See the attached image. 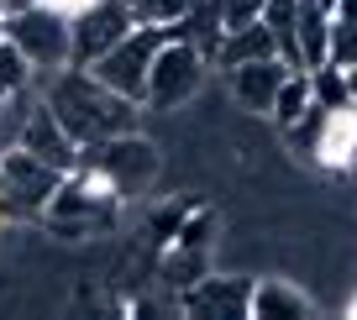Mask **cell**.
<instances>
[{
  "label": "cell",
  "mask_w": 357,
  "mask_h": 320,
  "mask_svg": "<svg viewBox=\"0 0 357 320\" xmlns=\"http://www.w3.org/2000/svg\"><path fill=\"white\" fill-rule=\"evenodd\" d=\"M43 100H47V111L74 132L79 147H95V142H105V137L137 132V111H142L137 100L105 89L100 79L89 74V68H79V63L58 68V74H43Z\"/></svg>",
  "instance_id": "cell-1"
},
{
  "label": "cell",
  "mask_w": 357,
  "mask_h": 320,
  "mask_svg": "<svg viewBox=\"0 0 357 320\" xmlns=\"http://www.w3.org/2000/svg\"><path fill=\"white\" fill-rule=\"evenodd\" d=\"M205 68H211V58H205L200 47L168 32L163 47H158V58H153V74H147V100H142V111H178L184 100L200 95Z\"/></svg>",
  "instance_id": "cell-2"
},
{
  "label": "cell",
  "mask_w": 357,
  "mask_h": 320,
  "mask_svg": "<svg viewBox=\"0 0 357 320\" xmlns=\"http://www.w3.org/2000/svg\"><path fill=\"white\" fill-rule=\"evenodd\" d=\"M163 37H168V26H132L116 47H105V53L89 63V74L100 79L105 89H116V95L142 105L147 100V74H153V58H158V47H163Z\"/></svg>",
  "instance_id": "cell-3"
},
{
  "label": "cell",
  "mask_w": 357,
  "mask_h": 320,
  "mask_svg": "<svg viewBox=\"0 0 357 320\" xmlns=\"http://www.w3.org/2000/svg\"><path fill=\"white\" fill-rule=\"evenodd\" d=\"M6 37L26 53V63L37 68V79L74 63V26H68V16L47 11V6H26V11L6 16Z\"/></svg>",
  "instance_id": "cell-4"
},
{
  "label": "cell",
  "mask_w": 357,
  "mask_h": 320,
  "mask_svg": "<svg viewBox=\"0 0 357 320\" xmlns=\"http://www.w3.org/2000/svg\"><path fill=\"white\" fill-rule=\"evenodd\" d=\"M79 163L100 168V174L111 178L116 195L132 199V195H142V189L158 178V147L147 142V137H137V132H121V137H105V142L84 147Z\"/></svg>",
  "instance_id": "cell-5"
},
{
  "label": "cell",
  "mask_w": 357,
  "mask_h": 320,
  "mask_svg": "<svg viewBox=\"0 0 357 320\" xmlns=\"http://www.w3.org/2000/svg\"><path fill=\"white\" fill-rule=\"evenodd\" d=\"M6 163V189H0V215H43L47 199L58 195L63 174L43 158H32L26 147H11V153H0Z\"/></svg>",
  "instance_id": "cell-6"
},
{
  "label": "cell",
  "mask_w": 357,
  "mask_h": 320,
  "mask_svg": "<svg viewBox=\"0 0 357 320\" xmlns=\"http://www.w3.org/2000/svg\"><path fill=\"white\" fill-rule=\"evenodd\" d=\"M68 26H74V63L89 68L105 47H116L126 32H132L137 16L126 11V0H95V6H89L84 16H74Z\"/></svg>",
  "instance_id": "cell-7"
},
{
  "label": "cell",
  "mask_w": 357,
  "mask_h": 320,
  "mask_svg": "<svg viewBox=\"0 0 357 320\" xmlns=\"http://www.w3.org/2000/svg\"><path fill=\"white\" fill-rule=\"evenodd\" d=\"M284 79H289V63H284L279 53L226 68V89H231V100L242 105V111H252V116H268V111H273V95H279Z\"/></svg>",
  "instance_id": "cell-8"
},
{
  "label": "cell",
  "mask_w": 357,
  "mask_h": 320,
  "mask_svg": "<svg viewBox=\"0 0 357 320\" xmlns=\"http://www.w3.org/2000/svg\"><path fill=\"white\" fill-rule=\"evenodd\" d=\"M310 158L326 168V174H347L357 163V105H336V111H321L310 137Z\"/></svg>",
  "instance_id": "cell-9"
},
{
  "label": "cell",
  "mask_w": 357,
  "mask_h": 320,
  "mask_svg": "<svg viewBox=\"0 0 357 320\" xmlns=\"http://www.w3.org/2000/svg\"><path fill=\"white\" fill-rule=\"evenodd\" d=\"M22 147H26L32 158H43V163H53L58 174H74L79 158H84V147L74 142V132H68V126L47 111V100H37L32 121H26V132H22Z\"/></svg>",
  "instance_id": "cell-10"
},
{
  "label": "cell",
  "mask_w": 357,
  "mask_h": 320,
  "mask_svg": "<svg viewBox=\"0 0 357 320\" xmlns=\"http://www.w3.org/2000/svg\"><path fill=\"white\" fill-rule=\"evenodd\" d=\"M247 299H252V278H195L184 289L178 305L190 315H226V320H242L247 315Z\"/></svg>",
  "instance_id": "cell-11"
},
{
  "label": "cell",
  "mask_w": 357,
  "mask_h": 320,
  "mask_svg": "<svg viewBox=\"0 0 357 320\" xmlns=\"http://www.w3.org/2000/svg\"><path fill=\"white\" fill-rule=\"evenodd\" d=\"M310 294L284 278H257L252 284V299H247V315L252 320H310Z\"/></svg>",
  "instance_id": "cell-12"
},
{
  "label": "cell",
  "mask_w": 357,
  "mask_h": 320,
  "mask_svg": "<svg viewBox=\"0 0 357 320\" xmlns=\"http://www.w3.org/2000/svg\"><path fill=\"white\" fill-rule=\"evenodd\" d=\"M273 53H279V43H273L268 22L257 16V22H247V26H226L221 43H215V53H211V63L236 68V63H252V58H273Z\"/></svg>",
  "instance_id": "cell-13"
},
{
  "label": "cell",
  "mask_w": 357,
  "mask_h": 320,
  "mask_svg": "<svg viewBox=\"0 0 357 320\" xmlns=\"http://www.w3.org/2000/svg\"><path fill=\"white\" fill-rule=\"evenodd\" d=\"M168 32L184 37V43H195L205 58H211V53H215V43H221V32H226L221 0H190V6H184V16H178Z\"/></svg>",
  "instance_id": "cell-14"
},
{
  "label": "cell",
  "mask_w": 357,
  "mask_h": 320,
  "mask_svg": "<svg viewBox=\"0 0 357 320\" xmlns=\"http://www.w3.org/2000/svg\"><path fill=\"white\" fill-rule=\"evenodd\" d=\"M315 105L310 95V68H289V79L279 84V95H273V111H268V121L279 126V132H289L294 121H305V111Z\"/></svg>",
  "instance_id": "cell-15"
},
{
  "label": "cell",
  "mask_w": 357,
  "mask_h": 320,
  "mask_svg": "<svg viewBox=\"0 0 357 320\" xmlns=\"http://www.w3.org/2000/svg\"><path fill=\"white\" fill-rule=\"evenodd\" d=\"M26 84H37V68L26 63V53L11 43V37H0V100L16 95V89H26Z\"/></svg>",
  "instance_id": "cell-16"
},
{
  "label": "cell",
  "mask_w": 357,
  "mask_h": 320,
  "mask_svg": "<svg viewBox=\"0 0 357 320\" xmlns=\"http://www.w3.org/2000/svg\"><path fill=\"white\" fill-rule=\"evenodd\" d=\"M190 0H126V11L137 16V26H174L184 16Z\"/></svg>",
  "instance_id": "cell-17"
},
{
  "label": "cell",
  "mask_w": 357,
  "mask_h": 320,
  "mask_svg": "<svg viewBox=\"0 0 357 320\" xmlns=\"http://www.w3.org/2000/svg\"><path fill=\"white\" fill-rule=\"evenodd\" d=\"M331 63L336 68H357V26L331 22Z\"/></svg>",
  "instance_id": "cell-18"
},
{
  "label": "cell",
  "mask_w": 357,
  "mask_h": 320,
  "mask_svg": "<svg viewBox=\"0 0 357 320\" xmlns=\"http://www.w3.org/2000/svg\"><path fill=\"white\" fill-rule=\"evenodd\" d=\"M221 16H226V26H247L263 16V0H221Z\"/></svg>",
  "instance_id": "cell-19"
},
{
  "label": "cell",
  "mask_w": 357,
  "mask_h": 320,
  "mask_svg": "<svg viewBox=\"0 0 357 320\" xmlns=\"http://www.w3.org/2000/svg\"><path fill=\"white\" fill-rule=\"evenodd\" d=\"M47 11H58V16H68V22H74V16H84L89 6H95V0H43Z\"/></svg>",
  "instance_id": "cell-20"
},
{
  "label": "cell",
  "mask_w": 357,
  "mask_h": 320,
  "mask_svg": "<svg viewBox=\"0 0 357 320\" xmlns=\"http://www.w3.org/2000/svg\"><path fill=\"white\" fill-rule=\"evenodd\" d=\"M331 22H342V26H357V0H336V6H331Z\"/></svg>",
  "instance_id": "cell-21"
},
{
  "label": "cell",
  "mask_w": 357,
  "mask_h": 320,
  "mask_svg": "<svg viewBox=\"0 0 357 320\" xmlns=\"http://www.w3.org/2000/svg\"><path fill=\"white\" fill-rule=\"evenodd\" d=\"M26 6H43V0H0V16H16V11H26Z\"/></svg>",
  "instance_id": "cell-22"
},
{
  "label": "cell",
  "mask_w": 357,
  "mask_h": 320,
  "mask_svg": "<svg viewBox=\"0 0 357 320\" xmlns=\"http://www.w3.org/2000/svg\"><path fill=\"white\" fill-rule=\"evenodd\" d=\"M347 89H352V100H357V68H347Z\"/></svg>",
  "instance_id": "cell-23"
},
{
  "label": "cell",
  "mask_w": 357,
  "mask_h": 320,
  "mask_svg": "<svg viewBox=\"0 0 357 320\" xmlns=\"http://www.w3.org/2000/svg\"><path fill=\"white\" fill-rule=\"evenodd\" d=\"M347 315H352V320H357V294H352V299H347Z\"/></svg>",
  "instance_id": "cell-24"
},
{
  "label": "cell",
  "mask_w": 357,
  "mask_h": 320,
  "mask_svg": "<svg viewBox=\"0 0 357 320\" xmlns=\"http://www.w3.org/2000/svg\"><path fill=\"white\" fill-rule=\"evenodd\" d=\"M0 189H6V163H0Z\"/></svg>",
  "instance_id": "cell-25"
},
{
  "label": "cell",
  "mask_w": 357,
  "mask_h": 320,
  "mask_svg": "<svg viewBox=\"0 0 357 320\" xmlns=\"http://www.w3.org/2000/svg\"><path fill=\"white\" fill-rule=\"evenodd\" d=\"M0 37H6V16H0Z\"/></svg>",
  "instance_id": "cell-26"
}]
</instances>
